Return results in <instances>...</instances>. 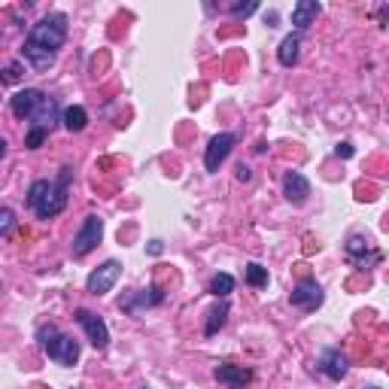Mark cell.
I'll use <instances>...</instances> for the list:
<instances>
[{
    "label": "cell",
    "mask_w": 389,
    "mask_h": 389,
    "mask_svg": "<svg viewBox=\"0 0 389 389\" xmlns=\"http://www.w3.org/2000/svg\"><path fill=\"white\" fill-rule=\"evenodd\" d=\"M249 177H253V173H249V167H243V164H240V167H238V180H243V182H247Z\"/></svg>",
    "instance_id": "obj_27"
},
{
    "label": "cell",
    "mask_w": 389,
    "mask_h": 389,
    "mask_svg": "<svg viewBox=\"0 0 389 389\" xmlns=\"http://www.w3.org/2000/svg\"><path fill=\"white\" fill-rule=\"evenodd\" d=\"M162 249H164L162 240H149V253H152V256H162Z\"/></svg>",
    "instance_id": "obj_26"
},
{
    "label": "cell",
    "mask_w": 389,
    "mask_h": 389,
    "mask_svg": "<svg viewBox=\"0 0 389 389\" xmlns=\"http://www.w3.org/2000/svg\"><path fill=\"white\" fill-rule=\"evenodd\" d=\"M46 137H49V134H46V131H40V128H30V131H28V137H25V146H28V149H40Z\"/></svg>",
    "instance_id": "obj_23"
},
{
    "label": "cell",
    "mask_w": 389,
    "mask_h": 389,
    "mask_svg": "<svg viewBox=\"0 0 389 389\" xmlns=\"http://www.w3.org/2000/svg\"><path fill=\"white\" fill-rule=\"evenodd\" d=\"M289 301L295 304V307H304V310H316L319 304H323V289H319L316 280H301L298 286L292 289V295H289Z\"/></svg>",
    "instance_id": "obj_10"
},
{
    "label": "cell",
    "mask_w": 389,
    "mask_h": 389,
    "mask_svg": "<svg viewBox=\"0 0 389 389\" xmlns=\"http://www.w3.org/2000/svg\"><path fill=\"white\" fill-rule=\"evenodd\" d=\"M225 316H228V304L219 301L216 307H213L210 314H207V325H204V334H207V338H213V334H216V332L225 325Z\"/></svg>",
    "instance_id": "obj_18"
},
{
    "label": "cell",
    "mask_w": 389,
    "mask_h": 389,
    "mask_svg": "<svg viewBox=\"0 0 389 389\" xmlns=\"http://www.w3.org/2000/svg\"><path fill=\"white\" fill-rule=\"evenodd\" d=\"M61 125H64L70 134L86 131V125H88V110H86V106H67V110L61 113Z\"/></svg>",
    "instance_id": "obj_16"
},
{
    "label": "cell",
    "mask_w": 389,
    "mask_h": 389,
    "mask_svg": "<svg viewBox=\"0 0 389 389\" xmlns=\"http://www.w3.org/2000/svg\"><path fill=\"white\" fill-rule=\"evenodd\" d=\"M3 155H6V140L0 137V162H3Z\"/></svg>",
    "instance_id": "obj_28"
},
{
    "label": "cell",
    "mask_w": 389,
    "mask_h": 389,
    "mask_svg": "<svg viewBox=\"0 0 389 389\" xmlns=\"http://www.w3.org/2000/svg\"><path fill=\"white\" fill-rule=\"evenodd\" d=\"M258 10L256 0H247V3H231V15L234 19H247V15H253Z\"/></svg>",
    "instance_id": "obj_22"
},
{
    "label": "cell",
    "mask_w": 389,
    "mask_h": 389,
    "mask_svg": "<svg viewBox=\"0 0 389 389\" xmlns=\"http://www.w3.org/2000/svg\"><path fill=\"white\" fill-rule=\"evenodd\" d=\"M247 283L253 289H265L268 286V268H262L258 262H249L247 265Z\"/></svg>",
    "instance_id": "obj_20"
},
{
    "label": "cell",
    "mask_w": 389,
    "mask_h": 389,
    "mask_svg": "<svg viewBox=\"0 0 389 389\" xmlns=\"http://www.w3.org/2000/svg\"><path fill=\"white\" fill-rule=\"evenodd\" d=\"M368 389H380V386H368Z\"/></svg>",
    "instance_id": "obj_29"
},
{
    "label": "cell",
    "mask_w": 389,
    "mask_h": 389,
    "mask_svg": "<svg viewBox=\"0 0 389 389\" xmlns=\"http://www.w3.org/2000/svg\"><path fill=\"white\" fill-rule=\"evenodd\" d=\"M73 180V167H61L58 180H34L28 189V207L37 213V219H55L61 210L67 207V189H70Z\"/></svg>",
    "instance_id": "obj_1"
},
{
    "label": "cell",
    "mask_w": 389,
    "mask_h": 389,
    "mask_svg": "<svg viewBox=\"0 0 389 389\" xmlns=\"http://www.w3.org/2000/svg\"><path fill=\"white\" fill-rule=\"evenodd\" d=\"M122 277V265L116 262V258H110V262H104L101 268H95L88 274L86 280V289L91 295H106L113 286H116V280Z\"/></svg>",
    "instance_id": "obj_6"
},
{
    "label": "cell",
    "mask_w": 389,
    "mask_h": 389,
    "mask_svg": "<svg viewBox=\"0 0 389 389\" xmlns=\"http://www.w3.org/2000/svg\"><path fill=\"white\" fill-rule=\"evenodd\" d=\"M319 371H323L329 380H341L347 374V368H350V362H347V356L341 353V350H323V356H319V365H316Z\"/></svg>",
    "instance_id": "obj_13"
},
{
    "label": "cell",
    "mask_w": 389,
    "mask_h": 389,
    "mask_svg": "<svg viewBox=\"0 0 389 389\" xmlns=\"http://www.w3.org/2000/svg\"><path fill=\"white\" fill-rule=\"evenodd\" d=\"M298 55H301V37L298 34H289L283 43H280L277 49V61L283 67H295L298 64Z\"/></svg>",
    "instance_id": "obj_15"
},
{
    "label": "cell",
    "mask_w": 389,
    "mask_h": 389,
    "mask_svg": "<svg viewBox=\"0 0 389 389\" xmlns=\"http://www.w3.org/2000/svg\"><path fill=\"white\" fill-rule=\"evenodd\" d=\"M234 292V277L231 274H216V277L210 280V295H216V298H225V295Z\"/></svg>",
    "instance_id": "obj_19"
},
{
    "label": "cell",
    "mask_w": 389,
    "mask_h": 389,
    "mask_svg": "<svg viewBox=\"0 0 389 389\" xmlns=\"http://www.w3.org/2000/svg\"><path fill=\"white\" fill-rule=\"evenodd\" d=\"M64 43H67V15L64 12H49L37 25H30L28 37H25V49L49 52V55H58V49Z\"/></svg>",
    "instance_id": "obj_3"
},
{
    "label": "cell",
    "mask_w": 389,
    "mask_h": 389,
    "mask_svg": "<svg viewBox=\"0 0 389 389\" xmlns=\"http://www.w3.org/2000/svg\"><path fill=\"white\" fill-rule=\"evenodd\" d=\"M365 253H374L371 240L362 238V234H353V238L347 240V256H350V262H356V265H362V268H365Z\"/></svg>",
    "instance_id": "obj_17"
},
{
    "label": "cell",
    "mask_w": 389,
    "mask_h": 389,
    "mask_svg": "<svg viewBox=\"0 0 389 389\" xmlns=\"http://www.w3.org/2000/svg\"><path fill=\"white\" fill-rule=\"evenodd\" d=\"M319 12H323V6H319L316 0H298V3L292 6V25L298 30H307L316 21Z\"/></svg>",
    "instance_id": "obj_14"
},
{
    "label": "cell",
    "mask_w": 389,
    "mask_h": 389,
    "mask_svg": "<svg viewBox=\"0 0 389 389\" xmlns=\"http://www.w3.org/2000/svg\"><path fill=\"white\" fill-rule=\"evenodd\" d=\"M234 143H238V137H234V134H228V131L216 134V137H213V140L207 143V152H204V167H207L210 173H216L219 167H222L225 158L231 155Z\"/></svg>",
    "instance_id": "obj_8"
},
{
    "label": "cell",
    "mask_w": 389,
    "mask_h": 389,
    "mask_svg": "<svg viewBox=\"0 0 389 389\" xmlns=\"http://www.w3.org/2000/svg\"><path fill=\"white\" fill-rule=\"evenodd\" d=\"M216 380L222 386L228 389H247L249 386V380H253V371L249 368H243V365H231V362H222V365H216Z\"/></svg>",
    "instance_id": "obj_11"
},
{
    "label": "cell",
    "mask_w": 389,
    "mask_h": 389,
    "mask_svg": "<svg viewBox=\"0 0 389 389\" xmlns=\"http://www.w3.org/2000/svg\"><path fill=\"white\" fill-rule=\"evenodd\" d=\"M10 106H12L15 119H30V128H40V131H46V134H49L52 128L61 122V113H58L55 97H49L40 88H21V91H15V97H12Z\"/></svg>",
    "instance_id": "obj_2"
},
{
    "label": "cell",
    "mask_w": 389,
    "mask_h": 389,
    "mask_svg": "<svg viewBox=\"0 0 389 389\" xmlns=\"http://www.w3.org/2000/svg\"><path fill=\"white\" fill-rule=\"evenodd\" d=\"M19 73H21V67H19V64L3 67V70H0V82H19Z\"/></svg>",
    "instance_id": "obj_24"
},
{
    "label": "cell",
    "mask_w": 389,
    "mask_h": 389,
    "mask_svg": "<svg viewBox=\"0 0 389 389\" xmlns=\"http://www.w3.org/2000/svg\"><path fill=\"white\" fill-rule=\"evenodd\" d=\"M283 195H286L289 204L301 207V204L310 198V180L304 177V173H298V171H289L283 177Z\"/></svg>",
    "instance_id": "obj_12"
},
{
    "label": "cell",
    "mask_w": 389,
    "mask_h": 389,
    "mask_svg": "<svg viewBox=\"0 0 389 389\" xmlns=\"http://www.w3.org/2000/svg\"><path fill=\"white\" fill-rule=\"evenodd\" d=\"M76 323L82 325V332L88 334L91 347L95 350H106V344H110V329H106V323L97 314H91V310L79 307L76 310Z\"/></svg>",
    "instance_id": "obj_7"
},
{
    "label": "cell",
    "mask_w": 389,
    "mask_h": 389,
    "mask_svg": "<svg viewBox=\"0 0 389 389\" xmlns=\"http://www.w3.org/2000/svg\"><path fill=\"white\" fill-rule=\"evenodd\" d=\"M334 155H338V158H353L356 155V149H353V143H338V149H334Z\"/></svg>",
    "instance_id": "obj_25"
},
{
    "label": "cell",
    "mask_w": 389,
    "mask_h": 389,
    "mask_svg": "<svg viewBox=\"0 0 389 389\" xmlns=\"http://www.w3.org/2000/svg\"><path fill=\"white\" fill-rule=\"evenodd\" d=\"M101 238H104V219L101 216H86L79 225V231H76L73 243H70L73 258H86L91 249L101 243Z\"/></svg>",
    "instance_id": "obj_5"
},
{
    "label": "cell",
    "mask_w": 389,
    "mask_h": 389,
    "mask_svg": "<svg viewBox=\"0 0 389 389\" xmlns=\"http://www.w3.org/2000/svg\"><path fill=\"white\" fill-rule=\"evenodd\" d=\"M140 389H149V386H140Z\"/></svg>",
    "instance_id": "obj_30"
},
{
    "label": "cell",
    "mask_w": 389,
    "mask_h": 389,
    "mask_svg": "<svg viewBox=\"0 0 389 389\" xmlns=\"http://www.w3.org/2000/svg\"><path fill=\"white\" fill-rule=\"evenodd\" d=\"M37 338H40L43 353L49 356L52 362L64 365V368H73V365L79 362V341H73L70 334H61L55 325H43V329L37 332Z\"/></svg>",
    "instance_id": "obj_4"
},
{
    "label": "cell",
    "mask_w": 389,
    "mask_h": 389,
    "mask_svg": "<svg viewBox=\"0 0 389 389\" xmlns=\"http://www.w3.org/2000/svg\"><path fill=\"white\" fill-rule=\"evenodd\" d=\"M162 289L158 286H149V289H134L131 295H125V298L119 301L122 310H128V314H140V310L146 307H155V304H162Z\"/></svg>",
    "instance_id": "obj_9"
},
{
    "label": "cell",
    "mask_w": 389,
    "mask_h": 389,
    "mask_svg": "<svg viewBox=\"0 0 389 389\" xmlns=\"http://www.w3.org/2000/svg\"><path fill=\"white\" fill-rule=\"evenodd\" d=\"M12 228H15V213L10 207H0V238H3V234H10Z\"/></svg>",
    "instance_id": "obj_21"
}]
</instances>
